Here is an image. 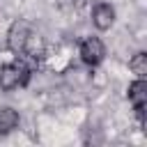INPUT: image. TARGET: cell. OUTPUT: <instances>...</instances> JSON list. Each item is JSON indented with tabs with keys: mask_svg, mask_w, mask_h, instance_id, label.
I'll list each match as a JSON object with an SVG mask.
<instances>
[{
	"mask_svg": "<svg viewBox=\"0 0 147 147\" xmlns=\"http://www.w3.org/2000/svg\"><path fill=\"white\" fill-rule=\"evenodd\" d=\"M30 74H32V69L23 62V57L16 60V62L0 64V90L11 92L16 87H25L28 80H30Z\"/></svg>",
	"mask_w": 147,
	"mask_h": 147,
	"instance_id": "cell-1",
	"label": "cell"
},
{
	"mask_svg": "<svg viewBox=\"0 0 147 147\" xmlns=\"http://www.w3.org/2000/svg\"><path fill=\"white\" fill-rule=\"evenodd\" d=\"M78 55H80V62L83 64H87L90 69H94V67H99L103 60H106V44H103V39L101 37H85V39H80V44H78Z\"/></svg>",
	"mask_w": 147,
	"mask_h": 147,
	"instance_id": "cell-2",
	"label": "cell"
},
{
	"mask_svg": "<svg viewBox=\"0 0 147 147\" xmlns=\"http://www.w3.org/2000/svg\"><path fill=\"white\" fill-rule=\"evenodd\" d=\"M126 99L133 106V113L138 117V122H145V106H147V80L145 78H136L129 83L126 87Z\"/></svg>",
	"mask_w": 147,
	"mask_h": 147,
	"instance_id": "cell-3",
	"label": "cell"
},
{
	"mask_svg": "<svg viewBox=\"0 0 147 147\" xmlns=\"http://www.w3.org/2000/svg\"><path fill=\"white\" fill-rule=\"evenodd\" d=\"M30 30H32V28H30L28 21H23V18L11 21L9 28H7V37H5L7 48H9L11 53L21 55V53H23V46H25V39H28V34H30Z\"/></svg>",
	"mask_w": 147,
	"mask_h": 147,
	"instance_id": "cell-4",
	"label": "cell"
},
{
	"mask_svg": "<svg viewBox=\"0 0 147 147\" xmlns=\"http://www.w3.org/2000/svg\"><path fill=\"white\" fill-rule=\"evenodd\" d=\"M115 7L110 5V2H96L94 7H92V14H90V18H92V25H94V30H99V32H106V30H110L113 25H115Z\"/></svg>",
	"mask_w": 147,
	"mask_h": 147,
	"instance_id": "cell-5",
	"label": "cell"
},
{
	"mask_svg": "<svg viewBox=\"0 0 147 147\" xmlns=\"http://www.w3.org/2000/svg\"><path fill=\"white\" fill-rule=\"evenodd\" d=\"M21 57H28V60H32V62H39V60H44V57H46V39H44V34H41V32L30 30V34H28V39H25V46H23Z\"/></svg>",
	"mask_w": 147,
	"mask_h": 147,
	"instance_id": "cell-6",
	"label": "cell"
},
{
	"mask_svg": "<svg viewBox=\"0 0 147 147\" xmlns=\"http://www.w3.org/2000/svg\"><path fill=\"white\" fill-rule=\"evenodd\" d=\"M21 124V115L11 106H0V136H9Z\"/></svg>",
	"mask_w": 147,
	"mask_h": 147,
	"instance_id": "cell-7",
	"label": "cell"
},
{
	"mask_svg": "<svg viewBox=\"0 0 147 147\" xmlns=\"http://www.w3.org/2000/svg\"><path fill=\"white\" fill-rule=\"evenodd\" d=\"M129 69L136 78H147V53L145 51L133 53L131 60H129Z\"/></svg>",
	"mask_w": 147,
	"mask_h": 147,
	"instance_id": "cell-8",
	"label": "cell"
},
{
	"mask_svg": "<svg viewBox=\"0 0 147 147\" xmlns=\"http://www.w3.org/2000/svg\"><path fill=\"white\" fill-rule=\"evenodd\" d=\"M55 5H57L62 11L74 14V11H80V9L87 5V0H55Z\"/></svg>",
	"mask_w": 147,
	"mask_h": 147,
	"instance_id": "cell-9",
	"label": "cell"
}]
</instances>
